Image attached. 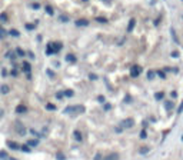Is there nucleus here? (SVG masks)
<instances>
[{"instance_id": "412c9836", "label": "nucleus", "mask_w": 183, "mask_h": 160, "mask_svg": "<svg viewBox=\"0 0 183 160\" xmlns=\"http://www.w3.org/2000/svg\"><path fill=\"white\" fill-rule=\"evenodd\" d=\"M9 33H10V35H12L13 37H19V36H20V33H19L17 30H15V29H13V30H10Z\"/></svg>"}, {"instance_id": "7ed1b4c3", "label": "nucleus", "mask_w": 183, "mask_h": 160, "mask_svg": "<svg viewBox=\"0 0 183 160\" xmlns=\"http://www.w3.org/2000/svg\"><path fill=\"white\" fill-rule=\"evenodd\" d=\"M140 72H142L140 66H133V67L130 69V74H132V77H137V76L140 74Z\"/></svg>"}, {"instance_id": "f8f14e48", "label": "nucleus", "mask_w": 183, "mask_h": 160, "mask_svg": "<svg viewBox=\"0 0 183 160\" xmlns=\"http://www.w3.org/2000/svg\"><path fill=\"white\" fill-rule=\"evenodd\" d=\"M30 69H32V66L29 64V63H23V72H26L27 74L30 73Z\"/></svg>"}, {"instance_id": "603ef678", "label": "nucleus", "mask_w": 183, "mask_h": 160, "mask_svg": "<svg viewBox=\"0 0 183 160\" xmlns=\"http://www.w3.org/2000/svg\"><path fill=\"white\" fill-rule=\"evenodd\" d=\"M182 141H183V134H182Z\"/></svg>"}, {"instance_id": "c85d7f7f", "label": "nucleus", "mask_w": 183, "mask_h": 160, "mask_svg": "<svg viewBox=\"0 0 183 160\" xmlns=\"http://www.w3.org/2000/svg\"><path fill=\"white\" fill-rule=\"evenodd\" d=\"M46 53H47V54H53V49H52V44H49V46H47V50H46Z\"/></svg>"}, {"instance_id": "f03ea898", "label": "nucleus", "mask_w": 183, "mask_h": 160, "mask_svg": "<svg viewBox=\"0 0 183 160\" xmlns=\"http://www.w3.org/2000/svg\"><path fill=\"white\" fill-rule=\"evenodd\" d=\"M16 130H17V133H19L20 136H25V134H26V127H25L20 121H16Z\"/></svg>"}, {"instance_id": "c9c22d12", "label": "nucleus", "mask_w": 183, "mask_h": 160, "mask_svg": "<svg viewBox=\"0 0 183 160\" xmlns=\"http://www.w3.org/2000/svg\"><path fill=\"white\" fill-rule=\"evenodd\" d=\"M147 151H149L147 147H142V149H140V153H142V154H145V153H147Z\"/></svg>"}, {"instance_id": "6e6552de", "label": "nucleus", "mask_w": 183, "mask_h": 160, "mask_svg": "<svg viewBox=\"0 0 183 160\" xmlns=\"http://www.w3.org/2000/svg\"><path fill=\"white\" fill-rule=\"evenodd\" d=\"M73 112L74 113H83L84 112V107L83 106H73Z\"/></svg>"}, {"instance_id": "0eeeda50", "label": "nucleus", "mask_w": 183, "mask_h": 160, "mask_svg": "<svg viewBox=\"0 0 183 160\" xmlns=\"http://www.w3.org/2000/svg\"><path fill=\"white\" fill-rule=\"evenodd\" d=\"M87 25H89V22L84 20V19H80V20L76 22V26H79V27H83V26H87Z\"/></svg>"}, {"instance_id": "864d4df0", "label": "nucleus", "mask_w": 183, "mask_h": 160, "mask_svg": "<svg viewBox=\"0 0 183 160\" xmlns=\"http://www.w3.org/2000/svg\"><path fill=\"white\" fill-rule=\"evenodd\" d=\"M84 2H86V0H84Z\"/></svg>"}, {"instance_id": "4c0bfd02", "label": "nucleus", "mask_w": 183, "mask_h": 160, "mask_svg": "<svg viewBox=\"0 0 183 160\" xmlns=\"http://www.w3.org/2000/svg\"><path fill=\"white\" fill-rule=\"evenodd\" d=\"M26 29L27 30H33L34 29V25H26Z\"/></svg>"}, {"instance_id": "f257e3e1", "label": "nucleus", "mask_w": 183, "mask_h": 160, "mask_svg": "<svg viewBox=\"0 0 183 160\" xmlns=\"http://www.w3.org/2000/svg\"><path fill=\"white\" fill-rule=\"evenodd\" d=\"M133 124H135V120L129 117V119H125V120L120 123V127H122V129H132Z\"/></svg>"}, {"instance_id": "72a5a7b5", "label": "nucleus", "mask_w": 183, "mask_h": 160, "mask_svg": "<svg viewBox=\"0 0 183 160\" xmlns=\"http://www.w3.org/2000/svg\"><path fill=\"white\" fill-rule=\"evenodd\" d=\"M16 53H17V54H19V56H25V52H23V50H22V49H20V47H19V49H17V50H16Z\"/></svg>"}, {"instance_id": "dca6fc26", "label": "nucleus", "mask_w": 183, "mask_h": 160, "mask_svg": "<svg viewBox=\"0 0 183 160\" xmlns=\"http://www.w3.org/2000/svg\"><path fill=\"white\" fill-rule=\"evenodd\" d=\"M66 60L70 62V63H74V62H76V57H74L73 54H67V56H66Z\"/></svg>"}, {"instance_id": "f3484780", "label": "nucleus", "mask_w": 183, "mask_h": 160, "mask_svg": "<svg viewBox=\"0 0 183 160\" xmlns=\"http://www.w3.org/2000/svg\"><path fill=\"white\" fill-rule=\"evenodd\" d=\"M154 76H156V73H154L153 70H149V72H147V79H149V80H153Z\"/></svg>"}, {"instance_id": "09e8293b", "label": "nucleus", "mask_w": 183, "mask_h": 160, "mask_svg": "<svg viewBox=\"0 0 183 160\" xmlns=\"http://www.w3.org/2000/svg\"><path fill=\"white\" fill-rule=\"evenodd\" d=\"M29 56H30V59H34V54H33L32 52H29Z\"/></svg>"}, {"instance_id": "aec40b11", "label": "nucleus", "mask_w": 183, "mask_h": 160, "mask_svg": "<svg viewBox=\"0 0 183 160\" xmlns=\"http://www.w3.org/2000/svg\"><path fill=\"white\" fill-rule=\"evenodd\" d=\"M0 92H2L3 94L9 93V86H2V87H0Z\"/></svg>"}, {"instance_id": "b1692460", "label": "nucleus", "mask_w": 183, "mask_h": 160, "mask_svg": "<svg viewBox=\"0 0 183 160\" xmlns=\"http://www.w3.org/2000/svg\"><path fill=\"white\" fill-rule=\"evenodd\" d=\"M46 109H47V110H56V106L52 104V103H49V104H46Z\"/></svg>"}, {"instance_id": "c756f323", "label": "nucleus", "mask_w": 183, "mask_h": 160, "mask_svg": "<svg viewBox=\"0 0 183 160\" xmlns=\"http://www.w3.org/2000/svg\"><path fill=\"white\" fill-rule=\"evenodd\" d=\"M147 137V133H146V130H142L140 131V139H146Z\"/></svg>"}, {"instance_id": "49530a36", "label": "nucleus", "mask_w": 183, "mask_h": 160, "mask_svg": "<svg viewBox=\"0 0 183 160\" xmlns=\"http://www.w3.org/2000/svg\"><path fill=\"white\" fill-rule=\"evenodd\" d=\"M125 100H126V103H130V102H132V99H130V96H126V99H125Z\"/></svg>"}, {"instance_id": "5fc2aeb1", "label": "nucleus", "mask_w": 183, "mask_h": 160, "mask_svg": "<svg viewBox=\"0 0 183 160\" xmlns=\"http://www.w3.org/2000/svg\"><path fill=\"white\" fill-rule=\"evenodd\" d=\"M0 29H2V27H0Z\"/></svg>"}, {"instance_id": "423d86ee", "label": "nucleus", "mask_w": 183, "mask_h": 160, "mask_svg": "<svg viewBox=\"0 0 183 160\" xmlns=\"http://www.w3.org/2000/svg\"><path fill=\"white\" fill-rule=\"evenodd\" d=\"M26 112H27V107L23 106V104H19L16 107V113H26Z\"/></svg>"}, {"instance_id": "e433bc0d", "label": "nucleus", "mask_w": 183, "mask_h": 160, "mask_svg": "<svg viewBox=\"0 0 183 160\" xmlns=\"http://www.w3.org/2000/svg\"><path fill=\"white\" fill-rule=\"evenodd\" d=\"M89 77H90L91 80H96V79H97V76H96V74H93V73H90V74H89Z\"/></svg>"}, {"instance_id": "a18cd8bd", "label": "nucleus", "mask_w": 183, "mask_h": 160, "mask_svg": "<svg viewBox=\"0 0 183 160\" xmlns=\"http://www.w3.org/2000/svg\"><path fill=\"white\" fill-rule=\"evenodd\" d=\"M170 96L174 99V97H177V93H176V92H172V93H170Z\"/></svg>"}, {"instance_id": "3c124183", "label": "nucleus", "mask_w": 183, "mask_h": 160, "mask_svg": "<svg viewBox=\"0 0 183 160\" xmlns=\"http://www.w3.org/2000/svg\"><path fill=\"white\" fill-rule=\"evenodd\" d=\"M9 160H17V159H15V157H10V159H9Z\"/></svg>"}, {"instance_id": "f704fd0d", "label": "nucleus", "mask_w": 183, "mask_h": 160, "mask_svg": "<svg viewBox=\"0 0 183 160\" xmlns=\"http://www.w3.org/2000/svg\"><path fill=\"white\" fill-rule=\"evenodd\" d=\"M63 96H64V92H59V93H56V97H57V99H62Z\"/></svg>"}, {"instance_id": "cd10ccee", "label": "nucleus", "mask_w": 183, "mask_h": 160, "mask_svg": "<svg viewBox=\"0 0 183 160\" xmlns=\"http://www.w3.org/2000/svg\"><path fill=\"white\" fill-rule=\"evenodd\" d=\"M0 20H2V22H6V20H7V15H6V13H2V15H0Z\"/></svg>"}, {"instance_id": "58836bf2", "label": "nucleus", "mask_w": 183, "mask_h": 160, "mask_svg": "<svg viewBox=\"0 0 183 160\" xmlns=\"http://www.w3.org/2000/svg\"><path fill=\"white\" fill-rule=\"evenodd\" d=\"M183 112V102L180 103V106H179V109H177V113H182Z\"/></svg>"}, {"instance_id": "2f4dec72", "label": "nucleus", "mask_w": 183, "mask_h": 160, "mask_svg": "<svg viewBox=\"0 0 183 160\" xmlns=\"http://www.w3.org/2000/svg\"><path fill=\"white\" fill-rule=\"evenodd\" d=\"M56 159H57V160H64V154H62V153H57Z\"/></svg>"}, {"instance_id": "8fccbe9b", "label": "nucleus", "mask_w": 183, "mask_h": 160, "mask_svg": "<svg viewBox=\"0 0 183 160\" xmlns=\"http://www.w3.org/2000/svg\"><path fill=\"white\" fill-rule=\"evenodd\" d=\"M122 130H123V129H122V127H116V131H117V133H120V131H122Z\"/></svg>"}, {"instance_id": "9d476101", "label": "nucleus", "mask_w": 183, "mask_h": 160, "mask_svg": "<svg viewBox=\"0 0 183 160\" xmlns=\"http://www.w3.org/2000/svg\"><path fill=\"white\" fill-rule=\"evenodd\" d=\"M37 144H39V140H36V139H32V140L27 141V146H29V147H34V146H37Z\"/></svg>"}, {"instance_id": "79ce46f5", "label": "nucleus", "mask_w": 183, "mask_h": 160, "mask_svg": "<svg viewBox=\"0 0 183 160\" xmlns=\"http://www.w3.org/2000/svg\"><path fill=\"white\" fill-rule=\"evenodd\" d=\"M172 57H174V59L179 57V53H177V52H173V53H172Z\"/></svg>"}, {"instance_id": "a878e982", "label": "nucleus", "mask_w": 183, "mask_h": 160, "mask_svg": "<svg viewBox=\"0 0 183 160\" xmlns=\"http://www.w3.org/2000/svg\"><path fill=\"white\" fill-rule=\"evenodd\" d=\"M96 20L99 23H107V19H105V17H96Z\"/></svg>"}, {"instance_id": "473e14b6", "label": "nucleus", "mask_w": 183, "mask_h": 160, "mask_svg": "<svg viewBox=\"0 0 183 160\" xmlns=\"http://www.w3.org/2000/svg\"><path fill=\"white\" fill-rule=\"evenodd\" d=\"M32 9L37 10V9H40V5H39V3H33V5H32Z\"/></svg>"}, {"instance_id": "393cba45", "label": "nucleus", "mask_w": 183, "mask_h": 160, "mask_svg": "<svg viewBox=\"0 0 183 160\" xmlns=\"http://www.w3.org/2000/svg\"><path fill=\"white\" fill-rule=\"evenodd\" d=\"M20 149H22V150H23V151H25V153H29V151H30V147H29V146H27V144H25V146H22V147H20Z\"/></svg>"}, {"instance_id": "ea45409f", "label": "nucleus", "mask_w": 183, "mask_h": 160, "mask_svg": "<svg viewBox=\"0 0 183 160\" xmlns=\"http://www.w3.org/2000/svg\"><path fill=\"white\" fill-rule=\"evenodd\" d=\"M97 100H99V103H105V97H103V96H99Z\"/></svg>"}, {"instance_id": "4be33fe9", "label": "nucleus", "mask_w": 183, "mask_h": 160, "mask_svg": "<svg viewBox=\"0 0 183 160\" xmlns=\"http://www.w3.org/2000/svg\"><path fill=\"white\" fill-rule=\"evenodd\" d=\"M154 97H156L157 100H162V99L164 97V93H162V92H159V93H156V94H154Z\"/></svg>"}, {"instance_id": "a19ab883", "label": "nucleus", "mask_w": 183, "mask_h": 160, "mask_svg": "<svg viewBox=\"0 0 183 160\" xmlns=\"http://www.w3.org/2000/svg\"><path fill=\"white\" fill-rule=\"evenodd\" d=\"M3 37H5V30L0 29V39H3Z\"/></svg>"}, {"instance_id": "39448f33", "label": "nucleus", "mask_w": 183, "mask_h": 160, "mask_svg": "<svg viewBox=\"0 0 183 160\" xmlns=\"http://www.w3.org/2000/svg\"><path fill=\"white\" fill-rule=\"evenodd\" d=\"M52 44V49H53V53H57L60 49H62V44L60 43H50Z\"/></svg>"}, {"instance_id": "6ab92c4d", "label": "nucleus", "mask_w": 183, "mask_h": 160, "mask_svg": "<svg viewBox=\"0 0 183 160\" xmlns=\"http://www.w3.org/2000/svg\"><path fill=\"white\" fill-rule=\"evenodd\" d=\"M170 33H172V37H173V40H174V43H177V44H179V39L176 37V33H174V29H170Z\"/></svg>"}, {"instance_id": "37998d69", "label": "nucleus", "mask_w": 183, "mask_h": 160, "mask_svg": "<svg viewBox=\"0 0 183 160\" xmlns=\"http://www.w3.org/2000/svg\"><path fill=\"white\" fill-rule=\"evenodd\" d=\"M47 74H49L50 77H54V73H53L52 70H47Z\"/></svg>"}, {"instance_id": "2eb2a0df", "label": "nucleus", "mask_w": 183, "mask_h": 160, "mask_svg": "<svg viewBox=\"0 0 183 160\" xmlns=\"http://www.w3.org/2000/svg\"><path fill=\"white\" fill-rule=\"evenodd\" d=\"M0 159L2 160H7L9 157H7V153L5 151V150H0Z\"/></svg>"}, {"instance_id": "de8ad7c7", "label": "nucleus", "mask_w": 183, "mask_h": 160, "mask_svg": "<svg viewBox=\"0 0 183 160\" xmlns=\"http://www.w3.org/2000/svg\"><path fill=\"white\" fill-rule=\"evenodd\" d=\"M110 107H112L110 104H105V110H110Z\"/></svg>"}, {"instance_id": "20e7f679", "label": "nucleus", "mask_w": 183, "mask_h": 160, "mask_svg": "<svg viewBox=\"0 0 183 160\" xmlns=\"http://www.w3.org/2000/svg\"><path fill=\"white\" fill-rule=\"evenodd\" d=\"M7 146H9L12 150H19V149H20V146H19L16 141H12V140H9V141H7Z\"/></svg>"}, {"instance_id": "9b49d317", "label": "nucleus", "mask_w": 183, "mask_h": 160, "mask_svg": "<svg viewBox=\"0 0 183 160\" xmlns=\"http://www.w3.org/2000/svg\"><path fill=\"white\" fill-rule=\"evenodd\" d=\"M59 22H62V23H67V22H69V17H67L66 15H60V16H59Z\"/></svg>"}, {"instance_id": "7c9ffc66", "label": "nucleus", "mask_w": 183, "mask_h": 160, "mask_svg": "<svg viewBox=\"0 0 183 160\" xmlns=\"http://www.w3.org/2000/svg\"><path fill=\"white\" fill-rule=\"evenodd\" d=\"M156 73L159 74V77H160V79H166V76H164V73H163L162 70H159V72H156Z\"/></svg>"}, {"instance_id": "5701e85b", "label": "nucleus", "mask_w": 183, "mask_h": 160, "mask_svg": "<svg viewBox=\"0 0 183 160\" xmlns=\"http://www.w3.org/2000/svg\"><path fill=\"white\" fill-rule=\"evenodd\" d=\"M46 13H47V15H50V16H53V13H54V12H53V9H52L50 6H47V7H46Z\"/></svg>"}, {"instance_id": "ddd939ff", "label": "nucleus", "mask_w": 183, "mask_h": 160, "mask_svg": "<svg viewBox=\"0 0 183 160\" xmlns=\"http://www.w3.org/2000/svg\"><path fill=\"white\" fill-rule=\"evenodd\" d=\"M105 160H119V154H116V153H113V154H110V156H107Z\"/></svg>"}, {"instance_id": "bb28decb", "label": "nucleus", "mask_w": 183, "mask_h": 160, "mask_svg": "<svg viewBox=\"0 0 183 160\" xmlns=\"http://www.w3.org/2000/svg\"><path fill=\"white\" fill-rule=\"evenodd\" d=\"M74 93H73V90H66L64 92V96H67V97H72Z\"/></svg>"}, {"instance_id": "c03bdc74", "label": "nucleus", "mask_w": 183, "mask_h": 160, "mask_svg": "<svg viewBox=\"0 0 183 160\" xmlns=\"http://www.w3.org/2000/svg\"><path fill=\"white\" fill-rule=\"evenodd\" d=\"M95 160H102V154H96L95 156Z\"/></svg>"}, {"instance_id": "4468645a", "label": "nucleus", "mask_w": 183, "mask_h": 160, "mask_svg": "<svg viewBox=\"0 0 183 160\" xmlns=\"http://www.w3.org/2000/svg\"><path fill=\"white\" fill-rule=\"evenodd\" d=\"M135 25H136V22L132 19V20L129 22V26H127V32H132V30H133V27H135Z\"/></svg>"}, {"instance_id": "a211bd4d", "label": "nucleus", "mask_w": 183, "mask_h": 160, "mask_svg": "<svg viewBox=\"0 0 183 160\" xmlns=\"http://www.w3.org/2000/svg\"><path fill=\"white\" fill-rule=\"evenodd\" d=\"M164 109L166 110H172L173 109V103L172 102H164Z\"/></svg>"}, {"instance_id": "1a4fd4ad", "label": "nucleus", "mask_w": 183, "mask_h": 160, "mask_svg": "<svg viewBox=\"0 0 183 160\" xmlns=\"http://www.w3.org/2000/svg\"><path fill=\"white\" fill-rule=\"evenodd\" d=\"M73 137H74L77 141H82V134H80L79 130H74V131H73Z\"/></svg>"}]
</instances>
